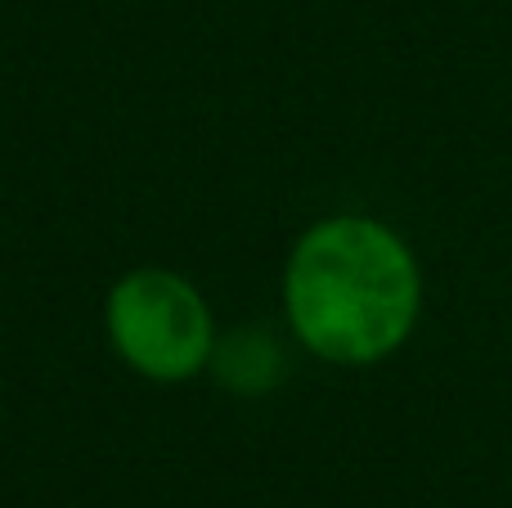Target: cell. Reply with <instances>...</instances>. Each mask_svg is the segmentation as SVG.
I'll list each match as a JSON object with an SVG mask.
<instances>
[{"label":"cell","mask_w":512,"mask_h":508,"mask_svg":"<svg viewBox=\"0 0 512 508\" xmlns=\"http://www.w3.org/2000/svg\"><path fill=\"white\" fill-rule=\"evenodd\" d=\"M216 311L189 275L171 266H135L104 293V338L144 383H194L212 365Z\"/></svg>","instance_id":"2"},{"label":"cell","mask_w":512,"mask_h":508,"mask_svg":"<svg viewBox=\"0 0 512 508\" xmlns=\"http://www.w3.org/2000/svg\"><path fill=\"white\" fill-rule=\"evenodd\" d=\"M207 374L239 401H261L288 378V351H283L279 333L265 324H234V329L216 333Z\"/></svg>","instance_id":"3"},{"label":"cell","mask_w":512,"mask_h":508,"mask_svg":"<svg viewBox=\"0 0 512 508\" xmlns=\"http://www.w3.org/2000/svg\"><path fill=\"white\" fill-rule=\"evenodd\" d=\"M283 329L333 369H373L409 347L427 306L414 243L373 212H328L292 239L279 275Z\"/></svg>","instance_id":"1"}]
</instances>
